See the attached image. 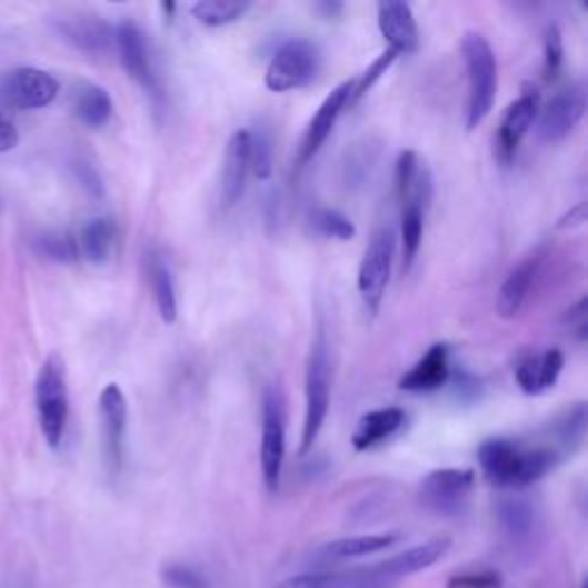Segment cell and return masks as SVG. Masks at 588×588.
Segmentation results:
<instances>
[{
  "mask_svg": "<svg viewBox=\"0 0 588 588\" xmlns=\"http://www.w3.org/2000/svg\"><path fill=\"white\" fill-rule=\"evenodd\" d=\"M478 465L495 488L522 490L545 478L559 458L542 444H525L510 437H492L478 446Z\"/></svg>",
  "mask_w": 588,
  "mask_h": 588,
  "instance_id": "1",
  "label": "cell"
},
{
  "mask_svg": "<svg viewBox=\"0 0 588 588\" xmlns=\"http://www.w3.org/2000/svg\"><path fill=\"white\" fill-rule=\"evenodd\" d=\"M462 60L467 69V131H474L478 124L486 122L490 111L495 109L499 72L497 56L486 34L467 32L462 38Z\"/></svg>",
  "mask_w": 588,
  "mask_h": 588,
  "instance_id": "2",
  "label": "cell"
},
{
  "mask_svg": "<svg viewBox=\"0 0 588 588\" xmlns=\"http://www.w3.org/2000/svg\"><path fill=\"white\" fill-rule=\"evenodd\" d=\"M303 428H301V444L299 454L306 456L313 444L318 441L331 405V357H329V342L325 331L320 329L310 352L306 359V379H303Z\"/></svg>",
  "mask_w": 588,
  "mask_h": 588,
  "instance_id": "3",
  "label": "cell"
},
{
  "mask_svg": "<svg viewBox=\"0 0 588 588\" xmlns=\"http://www.w3.org/2000/svg\"><path fill=\"white\" fill-rule=\"evenodd\" d=\"M34 409H38L42 437L51 448H60L69 419L67 372L60 355H51L38 372V382H34Z\"/></svg>",
  "mask_w": 588,
  "mask_h": 588,
  "instance_id": "4",
  "label": "cell"
},
{
  "mask_svg": "<svg viewBox=\"0 0 588 588\" xmlns=\"http://www.w3.org/2000/svg\"><path fill=\"white\" fill-rule=\"evenodd\" d=\"M286 462V405L276 385L262 389L260 409V469L265 488L276 495L281 488Z\"/></svg>",
  "mask_w": 588,
  "mask_h": 588,
  "instance_id": "5",
  "label": "cell"
},
{
  "mask_svg": "<svg viewBox=\"0 0 588 588\" xmlns=\"http://www.w3.org/2000/svg\"><path fill=\"white\" fill-rule=\"evenodd\" d=\"M320 69V49L313 42L295 38L273 51L265 72V86L271 92H292L313 83Z\"/></svg>",
  "mask_w": 588,
  "mask_h": 588,
  "instance_id": "6",
  "label": "cell"
},
{
  "mask_svg": "<svg viewBox=\"0 0 588 588\" xmlns=\"http://www.w3.org/2000/svg\"><path fill=\"white\" fill-rule=\"evenodd\" d=\"M113 51L118 53L127 77L141 86L155 103H161L163 88L157 74L150 42L146 38V32L138 28L131 19H124L118 26H113Z\"/></svg>",
  "mask_w": 588,
  "mask_h": 588,
  "instance_id": "7",
  "label": "cell"
},
{
  "mask_svg": "<svg viewBox=\"0 0 588 588\" xmlns=\"http://www.w3.org/2000/svg\"><path fill=\"white\" fill-rule=\"evenodd\" d=\"M396 253V232L389 226L377 228L363 251V260L359 265V295L368 308V313L377 316L379 306L385 301L387 286L391 279V265Z\"/></svg>",
  "mask_w": 588,
  "mask_h": 588,
  "instance_id": "8",
  "label": "cell"
},
{
  "mask_svg": "<svg viewBox=\"0 0 588 588\" xmlns=\"http://www.w3.org/2000/svg\"><path fill=\"white\" fill-rule=\"evenodd\" d=\"M99 432H101V454L109 476H120L124 467V439L129 405L120 385H107L99 393Z\"/></svg>",
  "mask_w": 588,
  "mask_h": 588,
  "instance_id": "9",
  "label": "cell"
},
{
  "mask_svg": "<svg viewBox=\"0 0 588 588\" xmlns=\"http://www.w3.org/2000/svg\"><path fill=\"white\" fill-rule=\"evenodd\" d=\"M476 486L471 469H437L419 486V501L426 510L444 517H456L467 510Z\"/></svg>",
  "mask_w": 588,
  "mask_h": 588,
  "instance_id": "10",
  "label": "cell"
},
{
  "mask_svg": "<svg viewBox=\"0 0 588 588\" xmlns=\"http://www.w3.org/2000/svg\"><path fill=\"white\" fill-rule=\"evenodd\" d=\"M58 79L38 67L12 69L0 81V99L19 111L44 109L58 97Z\"/></svg>",
  "mask_w": 588,
  "mask_h": 588,
  "instance_id": "11",
  "label": "cell"
},
{
  "mask_svg": "<svg viewBox=\"0 0 588 588\" xmlns=\"http://www.w3.org/2000/svg\"><path fill=\"white\" fill-rule=\"evenodd\" d=\"M586 113V92L581 86H570L559 90L538 111V136L545 143H559L568 138Z\"/></svg>",
  "mask_w": 588,
  "mask_h": 588,
  "instance_id": "12",
  "label": "cell"
},
{
  "mask_svg": "<svg viewBox=\"0 0 588 588\" xmlns=\"http://www.w3.org/2000/svg\"><path fill=\"white\" fill-rule=\"evenodd\" d=\"M352 83L355 81H342L320 103V109L316 111L313 120L308 122V127H306V131L301 136V143H299V150H297V168H306L310 161H313V157L322 150V146L327 143V138L331 136L338 118L342 116L345 109L350 107Z\"/></svg>",
  "mask_w": 588,
  "mask_h": 588,
  "instance_id": "13",
  "label": "cell"
},
{
  "mask_svg": "<svg viewBox=\"0 0 588 588\" xmlns=\"http://www.w3.org/2000/svg\"><path fill=\"white\" fill-rule=\"evenodd\" d=\"M540 111V94L536 88H525L506 109L499 131H497V155L504 163H510L517 155V148L522 146L525 136L534 127Z\"/></svg>",
  "mask_w": 588,
  "mask_h": 588,
  "instance_id": "14",
  "label": "cell"
},
{
  "mask_svg": "<svg viewBox=\"0 0 588 588\" xmlns=\"http://www.w3.org/2000/svg\"><path fill=\"white\" fill-rule=\"evenodd\" d=\"M273 588H396L385 570L377 566L350 568V570H327V572H306L283 579Z\"/></svg>",
  "mask_w": 588,
  "mask_h": 588,
  "instance_id": "15",
  "label": "cell"
},
{
  "mask_svg": "<svg viewBox=\"0 0 588 588\" xmlns=\"http://www.w3.org/2000/svg\"><path fill=\"white\" fill-rule=\"evenodd\" d=\"M249 172H251L249 129H237L230 136V141L226 146V157H223L221 189H219L221 210H232V207L241 200V196H245Z\"/></svg>",
  "mask_w": 588,
  "mask_h": 588,
  "instance_id": "16",
  "label": "cell"
},
{
  "mask_svg": "<svg viewBox=\"0 0 588 588\" xmlns=\"http://www.w3.org/2000/svg\"><path fill=\"white\" fill-rule=\"evenodd\" d=\"M56 30L64 42L88 56H107L113 51V26H109L99 17L74 14L56 19Z\"/></svg>",
  "mask_w": 588,
  "mask_h": 588,
  "instance_id": "17",
  "label": "cell"
},
{
  "mask_svg": "<svg viewBox=\"0 0 588 588\" xmlns=\"http://www.w3.org/2000/svg\"><path fill=\"white\" fill-rule=\"evenodd\" d=\"M451 348L446 342H435L432 348L400 377V391L407 393H435L448 385L451 377Z\"/></svg>",
  "mask_w": 588,
  "mask_h": 588,
  "instance_id": "18",
  "label": "cell"
},
{
  "mask_svg": "<svg viewBox=\"0 0 588 588\" xmlns=\"http://www.w3.org/2000/svg\"><path fill=\"white\" fill-rule=\"evenodd\" d=\"M377 26L389 49L398 56H409L419 49V26L413 19L411 6L402 0H385L377 6Z\"/></svg>",
  "mask_w": 588,
  "mask_h": 588,
  "instance_id": "19",
  "label": "cell"
},
{
  "mask_svg": "<svg viewBox=\"0 0 588 588\" xmlns=\"http://www.w3.org/2000/svg\"><path fill=\"white\" fill-rule=\"evenodd\" d=\"M542 446L564 462L575 456L586 437V402H575L561 409L542 430Z\"/></svg>",
  "mask_w": 588,
  "mask_h": 588,
  "instance_id": "20",
  "label": "cell"
},
{
  "mask_svg": "<svg viewBox=\"0 0 588 588\" xmlns=\"http://www.w3.org/2000/svg\"><path fill=\"white\" fill-rule=\"evenodd\" d=\"M564 366H566L564 352L557 348H549L540 355H529L517 363L515 379L527 396H542L549 389L557 387Z\"/></svg>",
  "mask_w": 588,
  "mask_h": 588,
  "instance_id": "21",
  "label": "cell"
},
{
  "mask_svg": "<svg viewBox=\"0 0 588 588\" xmlns=\"http://www.w3.org/2000/svg\"><path fill=\"white\" fill-rule=\"evenodd\" d=\"M538 271H540V256H529L506 276V281L501 283L497 292V303H495L499 318L512 320L522 313Z\"/></svg>",
  "mask_w": 588,
  "mask_h": 588,
  "instance_id": "22",
  "label": "cell"
},
{
  "mask_svg": "<svg viewBox=\"0 0 588 588\" xmlns=\"http://www.w3.org/2000/svg\"><path fill=\"white\" fill-rule=\"evenodd\" d=\"M407 423V413L400 407H382L372 409L359 419L357 430L352 435V446L359 454L372 451V448L393 439Z\"/></svg>",
  "mask_w": 588,
  "mask_h": 588,
  "instance_id": "23",
  "label": "cell"
},
{
  "mask_svg": "<svg viewBox=\"0 0 588 588\" xmlns=\"http://www.w3.org/2000/svg\"><path fill=\"white\" fill-rule=\"evenodd\" d=\"M497 522L510 542L525 545L536 536L540 515L534 501L525 497H504L497 504Z\"/></svg>",
  "mask_w": 588,
  "mask_h": 588,
  "instance_id": "24",
  "label": "cell"
},
{
  "mask_svg": "<svg viewBox=\"0 0 588 588\" xmlns=\"http://www.w3.org/2000/svg\"><path fill=\"white\" fill-rule=\"evenodd\" d=\"M451 549V540L448 538H432L423 545H417V547H409L405 551H400V555L387 559L379 564V568L385 570V575L391 579V581H400L413 572H421L430 566H435L437 561H441L446 557V551Z\"/></svg>",
  "mask_w": 588,
  "mask_h": 588,
  "instance_id": "25",
  "label": "cell"
},
{
  "mask_svg": "<svg viewBox=\"0 0 588 588\" xmlns=\"http://www.w3.org/2000/svg\"><path fill=\"white\" fill-rule=\"evenodd\" d=\"M72 111L81 124L99 129L113 118V99L107 88L83 81L72 92Z\"/></svg>",
  "mask_w": 588,
  "mask_h": 588,
  "instance_id": "26",
  "label": "cell"
},
{
  "mask_svg": "<svg viewBox=\"0 0 588 588\" xmlns=\"http://www.w3.org/2000/svg\"><path fill=\"white\" fill-rule=\"evenodd\" d=\"M400 540L398 534H370V536H350L340 538L333 542H327L318 557L322 561H348V559H361L370 555H379L389 547H393Z\"/></svg>",
  "mask_w": 588,
  "mask_h": 588,
  "instance_id": "27",
  "label": "cell"
},
{
  "mask_svg": "<svg viewBox=\"0 0 588 588\" xmlns=\"http://www.w3.org/2000/svg\"><path fill=\"white\" fill-rule=\"evenodd\" d=\"M148 279H150V288L155 295L159 318L166 325H172L178 320L176 281H172V271H170L168 260L157 251L148 253Z\"/></svg>",
  "mask_w": 588,
  "mask_h": 588,
  "instance_id": "28",
  "label": "cell"
},
{
  "mask_svg": "<svg viewBox=\"0 0 588 588\" xmlns=\"http://www.w3.org/2000/svg\"><path fill=\"white\" fill-rule=\"evenodd\" d=\"M116 237H118V228H116L113 219L99 217V219L88 221L81 228V235L77 239L81 258H86L92 265L109 262L113 247H116Z\"/></svg>",
  "mask_w": 588,
  "mask_h": 588,
  "instance_id": "29",
  "label": "cell"
},
{
  "mask_svg": "<svg viewBox=\"0 0 588 588\" xmlns=\"http://www.w3.org/2000/svg\"><path fill=\"white\" fill-rule=\"evenodd\" d=\"M251 10V3L247 0H200L191 8V14L210 28H221L239 21Z\"/></svg>",
  "mask_w": 588,
  "mask_h": 588,
  "instance_id": "30",
  "label": "cell"
},
{
  "mask_svg": "<svg viewBox=\"0 0 588 588\" xmlns=\"http://www.w3.org/2000/svg\"><path fill=\"white\" fill-rule=\"evenodd\" d=\"M34 251L42 258L58 262V265H72L81 258L77 237L69 232H42L34 237Z\"/></svg>",
  "mask_w": 588,
  "mask_h": 588,
  "instance_id": "31",
  "label": "cell"
},
{
  "mask_svg": "<svg viewBox=\"0 0 588 588\" xmlns=\"http://www.w3.org/2000/svg\"><path fill=\"white\" fill-rule=\"evenodd\" d=\"M249 159L253 176L267 182L273 172V148H271V136L265 129L249 131Z\"/></svg>",
  "mask_w": 588,
  "mask_h": 588,
  "instance_id": "32",
  "label": "cell"
},
{
  "mask_svg": "<svg viewBox=\"0 0 588 588\" xmlns=\"http://www.w3.org/2000/svg\"><path fill=\"white\" fill-rule=\"evenodd\" d=\"M396 60H398V53L391 51V49H387L382 56H377V58L372 60V64H370V67L366 69V72L352 83L350 107H355V103H359V101L372 90V86L389 72V69L393 67Z\"/></svg>",
  "mask_w": 588,
  "mask_h": 588,
  "instance_id": "33",
  "label": "cell"
},
{
  "mask_svg": "<svg viewBox=\"0 0 588 588\" xmlns=\"http://www.w3.org/2000/svg\"><path fill=\"white\" fill-rule=\"evenodd\" d=\"M313 226L318 228L320 235L333 237L338 241H350L357 235L355 223L348 217H345L342 212L329 210V207H322V210H318L313 215Z\"/></svg>",
  "mask_w": 588,
  "mask_h": 588,
  "instance_id": "34",
  "label": "cell"
},
{
  "mask_svg": "<svg viewBox=\"0 0 588 588\" xmlns=\"http://www.w3.org/2000/svg\"><path fill=\"white\" fill-rule=\"evenodd\" d=\"M421 168H423V163L419 161L417 152H411V150L400 152V157L396 161V172H393V187H396L398 202H402L409 196L413 182H417V178H419Z\"/></svg>",
  "mask_w": 588,
  "mask_h": 588,
  "instance_id": "35",
  "label": "cell"
},
{
  "mask_svg": "<svg viewBox=\"0 0 588 588\" xmlns=\"http://www.w3.org/2000/svg\"><path fill=\"white\" fill-rule=\"evenodd\" d=\"M446 588H504V575L492 568H469L448 577Z\"/></svg>",
  "mask_w": 588,
  "mask_h": 588,
  "instance_id": "36",
  "label": "cell"
},
{
  "mask_svg": "<svg viewBox=\"0 0 588 588\" xmlns=\"http://www.w3.org/2000/svg\"><path fill=\"white\" fill-rule=\"evenodd\" d=\"M564 64V38L557 26H549L545 32V58H542V77L545 81L557 79Z\"/></svg>",
  "mask_w": 588,
  "mask_h": 588,
  "instance_id": "37",
  "label": "cell"
},
{
  "mask_svg": "<svg viewBox=\"0 0 588 588\" xmlns=\"http://www.w3.org/2000/svg\"><path fill=\"white\" fill-rule=\"evenodd\" d=\"M448 385H451L454 398L458 402H465V405H471V402L480 400V396H482V382L476 375H471L465 368H451V377H448Z\"/></svg>",
  "mask_w": 588,
  "mask_h": 588,
  "instance_id": "38",
  "label": "cell"
},
{
  "mask_svg": "<svg viewBox=\"0 0 588 588\" xmlns=\"http://www.w3.org/2000/svg\"><path fill=\"white\" fill-rule=\"evenodd\" d=\"M161 577L168 588H210L207 579L187 564H168L161 570Z\"/></svg>",
  "mask_w": 588,
  "mask_h": 588,
  "instance_id": "39",
  "label": "cell"
},
{
  "mask_svg": "<svg viewBox=\"0 0 588 588\" xmlns=\"http://www.w3.org/2000/svg\"><path fill=\"white\" fill-rule=\"evenodd\" d=\"M72 170H74L77 182L81 185V189H83L88 196H92V198H101V196H103V180H101V176H99L97 166H94L90 159H86V157H77V159L72 161Z\"/></svg>",
  "mask_w": 588,
  "mask_h": 588,
  "instance_id": "40",
  "label": "cell"
},
{
  "mask_svg": "<svg viewBox=\"0 0 588 588\" xmlns=\"http://www.w3.org/2000/svg\"><path fill=\"white\" fill-rule=\"evenodd\" d=\"M564 325L577 336V340H586V297H581L572 308L566 310Z\"/></svg>",
  "mask_w": 588,
  "mask_h": 588,
  "instance_id": "41",
  "label": "cell"
},
{
  "mask_svg": "<svg viewBox=\"0 0 588 588\" xmlns=\"http://www.w3.org/2000/svg\"><path fill=\"white\" fill-rule=\"evenodd\" d=\"M19 146V131L14 127V122L0 111V155L10 152Z\"/></svg>",
  "mask_w": 588,
  "mask_h": 588,
  "instance_id": "42",
  "label": "cell"
},
{
  "mask_svg": "<svg viewBox=\"0 0 588 588\" xmlns=\"http://www.w3.org/2000/svg\"><path fill=\"white\" fill-rule=\"evenodd\" d=\"M313 10H316L318 14H322L325 19H336V17L342 14L345 6H342V3H336V0H320V3L313 6Z\"/></svg>",
  "mask_w": 588,
  "mask_h": 588,
  "instance_id": "43",
  "label": "cell"
},
{
  "mask_svg": "<svg viewBox=\"0 0 588 588\" xmlns=\"http://www.w3.org/2000/svg\"><path fill=\"white\" fill-rule=\"evenodd\" d=\"M584 221H586V205L579 202V205L575 207V210H570V212L561 219L559 228H577V226H581Z\"/></svg>",
  "mask_w": 588,
  "mask_h": 588,
  "instance_id": "44",
  "label": "cell"
},
{
  "mask_svg": "<svg viewBox=\"0 0 588 588\" xmlns=\"http://www.w3.org/2000/svg\"><path fill=\"white\" fill-rule=\"evenodd\" d=\"M584 588H586V586H584Z\"/></svg>",
  "mask_w": 588,
  "mask_h": 588,
  "instance_id": "45",
  "label": "cell"
}]
</instances>
